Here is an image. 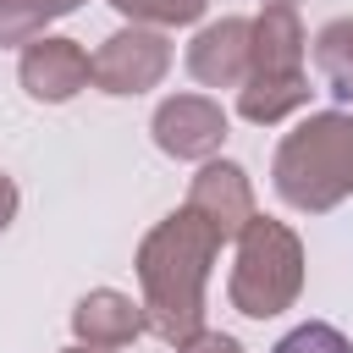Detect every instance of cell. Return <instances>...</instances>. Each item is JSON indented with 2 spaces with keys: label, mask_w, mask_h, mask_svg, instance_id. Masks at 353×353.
I'll use <instances>...</instances> for the list:
<instances>
[{
  "label": "cell",
  "mask_w": 353,
  "mask_h": 353,
  "mask_svg": "<svg viewBox=\"0 0 353 353\" xmlns=\"http://www.w3.org/2000/svg\"><path fill=\"white\" fill-rule=\"evenodd\" d=\"M215 259H221V232L188 204L143 232L132 270H138V303H143L149 336H160L165 347H182L204 331V281Z\"/></svg>",
  "instance_id": "1"
},
{
  "label": "cell",
  "mask_w": 353,
  "mask_h": 353,
  "mask_svg": "<svg viewBox=\"0 0 353 353\" xmlns=\"http://www.w3.org/2000/svg\"><path fill=\"white\" fill-rule=\"evenodd\" d=\"M270 188L298 215H331L353 199V116L309 110L270 160Z\"/></svg>",
  "instance_id": "2"
},
{
  "label": "cell",
  "mask_w": 353,
  "mask_h": 353,
  "mask_svg": "<svg viewBox=\"0 0 353 353\" xmlns=\"http://www.w3.org/2000/svg\"><path fill=\"white\" fill-rule=\"evenodd\" d=\"M303 243L287 221H270V215H254L243 232H237V259H232V276H226V298L237 314L248 320H276L298 303L303 292Z\"/></svg>",
  "instance_id": "3"
},
{
  "label": "cell",
  "mask_w": 353,
  "mask_h": 353,
  "mask_svg": "<svg viewBox=\"0 0 353 353\" xmlns=\"http://www.w3.org/2000/svg\"><path fill=\"white\" fill-rule=\"evenodd\" d=\"M171 39L160 28H116L99 50H94V88L99 94H116V99H132V94H149L165 83L171 72Z\"/></svg>",
  "instance_id": "4"
},
{
  "label": "cell",
  "mask_w": 353,
  "mask_h": 353,
  "mask_svg": "<svg viewBox=\"0 0 353 353\" xmlns=\"http://www.w3.org/2000/svg\"><path fill=\"white\" fill-rule=\"evenodd\" d=\"M226 132H232V121H226L221 99H210V94H165L149 116L154 149L171 154V160H193V165L215 160Z\"/></svg>",
  "instance_id": "5"
},
{
  "label": "cell",
  "mask_w": 353,
  "mask_h": 353,
  "mask_svg": "<svg viewBox=\"0 0 353 353\" xmlns=\"http://www.w3.org/2000/svg\"><path fill=\"white\" fill-rule=\"evenodd\" d=\"M17 83L39 105H66L94 83V55L66 33H44L17 55Z\"/></svg>",
  "instance_id": "6"
},
{
  "label": "cell",
  "mask_w": 353,
  "mask_h": 353,
  "mask_svg": "<svg viewBox=\"0 0 353 353\" xmlns=\"http://www.w3.org/2000/svg\"><path fill=\"white\" fill-rule=\"evenodd\" d=\"M248 66H254V17H221L188 39V72L204 88H243Z\"/></svg>",
  "instance_id": "7"
},
{
  "label": "cell",
  "mask_w": 353,
  "mask_h": 353,
  "mask_svg": "<svg viewBox=\"0 0 353 353\" xmlns=\"http://www.w3.org/2000/svg\"><path fill=\"white\" fill-rule=\"evenodd\" d=\"M188 210L204 215V221L221 232V243H237V232L259 215V210H254V182H248V171H243L237 160H221V154L193 171V182H188Z\"/></svg>",
  "instance_id": "8"
},
{
  "label": "cell",
  "mask_w": 353,
  "mask_h": 353,
  "mask_svg": "<svg viewBox=\"0 0 353 353\" xmlns=\"http://www.w3.org/2000/svg\"><path fill=\"white\" fill-rule=\"evenodd\" d=\"M143 303L116 292V287H94L72 303V336L77 347H94V353H116V347H132L143 336Z\"/></svg>",
  "instance_id": "9"
},
{
  "label": "cell",
  "mask_w": 353,
  "mask_h": 353,
  "mask_svg": "<svg viewBox=\"0 0 353 353\" xmlns=\"http://www.w3.org/2000/svg\"><path fill=\"white\" fill-rule=\"evenodd\" d=\"M309 61V33L298 22V6H265L254 17V66L248 77H298Z\"/></svg>",
  "instance_id": "10"
},
{
  "label": "cell",
  "mask_w": 353,
  "mask_h": 353,
  "mask_svg": "<svg viewBox=\"0 0 353 353\" xmlns=\"http://www.w3.org/2000/svg\"><path fill=\"white\" fill-rule=\"evenodd\" d=\"M309 94H314L309 72H298V77H248L237 88V116L254 121V127H276V121L298 116L309 105Z\"/></svg>",
  "instance_id": "11"
},
{
  "label": "cell",
  "mask_w": 353,
  "mask_h": 353,
  "mask_svg": "<svg viewBox=\"0 0 353 353\" xmlns=\"http://www.w3.org/2000/svg\"><path fill=\"white\" fill-rule=\"evenodd\" d=\"M314 72H320L325 94L353 99V17H331L314 33Z\"/></svg>",
  "instance_id": "12"
},
{
  "label": "cell",
  "mask_w": 353,
  "mask_h": 353,
  "mask_svg": "<svg viewBox=\"0 0 353 353\" xmlns=\"http://www.w3.org/2000/svg\"><path fill=\"white\" fill-rule=\"evenodd\" d=\"M132 28H188V22H199L204 11H210V0H110Z\"/></svg>",
  "instance_id": "13"
},
{
  "label": "cell",
  "mask_w": 353,
  "mask_h": 353,
  "mask_svg": "<svg viewBox=\"0 0 353 353\" xmlns=\"http://www.w3.org/2000/svg\"><path fill=\"white\" fill-rule=\"evenodd\" d=\"M44 22H55L44 0H0V50H28L44 39Z\"/></svg>",
  "instance_id": "14"
},
{
  "label": "cell",
  "mask_w": 353,
  "mask_h": 353,
  "mask_svg": "<svg viewBox=\"0 0 353 353\" xmlns=\"http://www.w3.org/2000/svg\"><path fill=\"white\" fill-rule=\"evenodd\" d=\"M270 353H353V342H347L336 325H325V320H303V325H292Z\"/></svg>",
  "instance_id": "15"
},
{
  "label": "cell",
  "mask_w": 353,
  "mask_h": 353,
  "mask_svg": "<svg viewBox=\"0 0 353 353\" xmlns=\"http://www.w3.org/2000/svg\"><path fill=\"white\" fill-rule=\"evenodd\" d=\"M176 353H243V342L226 336V331H210V325H204V331H199L193 342H182Z\"/></svg>",
  "instance_id": "16"
},
{
  "label": "cell",
  "mask_w": 353,
  "mask_h": 353,
  "mask_svg": "<svg viewBox=\"0 0 353 353\" xmlns=\"http://www.w3.org/2000/svg\"><path fill=\"white\" fill-rule=\"evenodd\" d=\"M17 204H22V193H17V182H11L6 171H0V232H6L11 221H17Z\"/></svg>",
  "instance_id": "17"
},
{
  "label": "cell",
  "mask_w": 353,
  "mask_h": 353,
  "mask_svg": "<svg viewBox=\"0 0 353 353\" xmlns=\"http://www.w3.org/2000/svg\"><path fill=\"white\" fill-rule=\"evenodd\" d=\"M44 6H50V17H72L83 0H44Z\"/></svg>",
  "instance_id": "18"
},
{
  "label": "cell",
  "mask_w": 353,
  "mask_h": 353,
  "mask_svg": "<svg viewBox=\"0 0 353 353\" xmlns=\"http://www.w3.org/2000/svg\"><path fill=\"white\" fill-rule=\"evenodd\" d=\"M265 6H298V0H265Z\"/></svg>",
  "instance_id": "19"
},
{
  "label": "cell",
  "mask_w": 353,
  "mask_h": 353,
  "mask_svg": "<svg viewBox=\"0 0 353 353\" xmlns=\"http://www.w3.org/2000/svg\"><path fill=\"white\" fill-rule=\"evenodd\" d=\"M61 353H94V347H61Z\"/></svg>",
  "instance_id": "20"
}]
</instances>
